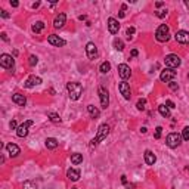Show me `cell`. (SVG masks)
<instances>
[{
	"instance_id": "1",
	"label": "cell",
	"mask_w": 189,
	"mask_h": 189,
	"mask_svg": "<svg viewBox=\"0 0 189 189\" xmlns=\"http://www.w3.org/2000/svg\"><path fill=\"white\" fill-rule=\"evenodd\" d=\"M108 134H110V126H108V124H100L99 129H98V134H96V137L92 139V142H90V145H89L90 149L96 148L103 139H106Z\"/></svg>"
},
{
	"instance_id": "2",
	"label": "cell",
	"mask_w": 189,
	"mask_h": 189,
	"mask_svg": "<svg viewBox=\"0 0 189 189\" xmlns=\"http://www.w3.org/2000/svg\"><path fill=\"white\" fill-rule=\"evenodd\" d=\"M67 90H68V96L71 100H78L81 93H83V86L80 83H76V81H69L67 83Z\"/></svg>"
},
{
	"instance_id": "3",
	"label": "cell",
	"mask_w": 189,
	"mask_h": 189,
	"mask_svg": "<svg viewBox=\"0 0 189 189\" xmlns=\"http://www.w3.org/2000/svg\"><path fill=\"white\" fill-rule=\"evenodd\" d=\"M170 30H168V27H167L166 24H161L158 28H157L155 31V39L158 42H161V43H164V42H168V39H170Z\"/></svg>"
},
{
	"instance_id": "4",
	"label": "cell",
	"mask_w": 189,
	"mask_h": 189,
	"mask_svg": "<svg viewBox=\"0 0 189 189\" xmlns=\"http://www.w3.org/2000/svg\"><path fill=\"white\" fill-rule=\"evenodd\" d=\"M166 143L168 148H171V149H174V148H177L179 145L182 143V134H179V133H170V134H167V137H166Z\"/></svg>"
},
{
	"instance_id": "5",
	"label": "cell",
	"mask_w": 189,
	"mask_h": 189,
	"mask_svg": "<svg viewBox=\"0 0 189 189\" xmlns=\"http://www.w3.org/2000/svg\"><path fill=\"white\" fill-rule=\"evenodd\" d=\"M164 64H166L167 68H171V69H174V68L180 67V64H182V59H180V56L174 55V53H170V55L166 56V59H164Z\"/></svg>"
},
{
	"instance_id": "6",
	"label": "cell",
	"mask_w": 189,
	"mask_h": 189,
	"mask_svg": "<svg viewBox=\"0 0 189 189\" xmlns=\"http://www.w3.org/2000/svg\"><path fill=\"white\" fill-rule=\"evenodd\" d=\"M98 93H99L100 106H102L103 110H106V108H108V105H110V93H108V90L100 86L99 89H98Z\"/></svg>"
},
{
	"instance_id": "7",
	"label": "cell",
	"mask_w": 189,
	"mask_h": 189,
	"mask_svg": "<svg viewBox=\"0 0 189 189\" xmlns=\"http://www.w3.org/2000/svg\"><path fill=\"white\" fill-rule=\"evenodd\" d=\"M0 65L3 68H8V69H13V67H15L13 56L8 55V53H3V55L0 56Z\"/></svg>"
},
{
	"instance_id": "8",
	"label": "cell",
	"mask_w": 189,
	"mask_h": 189,
	"mask_svg": "<svg viewBox=\"0 0 189 189\" xmlns=\"http://www.w3.org/2000/svg\"><path fill=\"white\" fill-rule=\"evenodd\" d=\"M176 77V71L174 69H171V68H166L164 71H161V74H160V80L163 81V83H170V81H173Z\"/></svg>"
},
{
	"instance_id": "9",
	"label": "cell",
	"mask_w": 189,
	"mask_h": 189,
	"mask_svg": "<svg viewBox=\"0 0 189 189\" xmlns=\"http://www.w3.org/2000/svg\"><path fill=\"white\" fill-rule=\"evenodd\" d=\"M34 123L33 120H27V121H24L21 126H18V129H16V136L18 137H25L27 134H28V129L33 126Z\"/></svg>"
},
{
	"instance_id": "10",
	"label": "cell",
	"mask_w": 189,
	"mask_h": 189,
	"mask_svg": "<svg viewBox=\"0 0 189 189\" xmlns=\"http://www.w3.org/2000/svg\"><path fill=\"white\" fill-rule=\"evenodd\" d=\"M118 90H120V93L123 95L124 99L130 100V98H132V90H130V84H129L127 81H121V83L118 84Z\"/></svg>"
},
{
	"instance_id": "11",
	"label": "cell",
	"mask_w": 189,
	"mask_h": 189,
	"mask_svg": "<svg viewBox=\"0 0 189 189\" xmlns=\"http://www.w3.org/2000/svg\"><path fill=\"white\" fill-rule=\"evenodd\" d=\"M174 39L180 45H189V31L180 30V31H177V33L174 34Z\"/></svg>"
},
{
	"instance_id": "12",
	"label": "cell",
	"mask_w": 189,
	"mask_h": 189,
	"mask_svg": "<svg viewBox=\"0 0 189 189\" xmlns=\"http://www.w3.org/2000/svg\"><path fill=\"white\" fill-rule=\"evenodd\" d=\"M47 43L52 46H56V47H61V46L67 45V42H65L64 39H61L59 35H55V34H50V35L47 37Z\"/></svg>"
},
{
	"instance_id": "13",
	"label": "cell",
	"mask_w": 189,
	"mask_h": 189,
	"mask_svg": "<svg viewBox=\"0 0 189 189\" xmlns=\"http://www.w3.org/2000/svg\"><path fill=\"white\" fill-rule=\"evenodd\" d=\"M118 74H120V77L123 78V81H126L127 78L132 76V69H130V67H129L127 64H120V65H118Z\"/></svg>"
},
{
	"instance_id": "14",
	"label": "cell",
	"mask_w": 189,
	"mask_h": 189,
	"mask_svg": "<svg viewBox=\"0 0 189 189\" xmlns=\"http://www.w3.org/2000/svg\"><path fill=\"white\" fill-rule=\"evenodd\" d=\"M86 55H87V58L92 59V61L96 59V56H98V47H96L95 43L89 42V43L86 45Z\"/></svg>"
},
{
	"instance_id": "15",
	"label": "cell",
	"mask_w": 189,
	"mask_h": 189,
	"mask_svg": "<svg viewBox=\"0 0 189 189\" xmlns=\"http://www.w3.org/2000/svg\"><path fill=\"white\" fill-rule=\"evenodd\" d=\"M6 151H8V154L11 158H15V157L19 155V152H21V149H19V146L15 143H8L6 145Z\"/></svg>"
},
{
	"instance_id": "16",
	"label": "cell",
	"mask_w": 189,
	"mask_h": 189,
	"mask_svg": "<svg viewBox=\"0 0 189 189\" xmlns=\"http://www.w3.org/2000/svg\"><path fill=\"white\" fill-rule=\"evenodd\" d=\"M42 83V78L40 77H35V76H31V77H28L25 80V83H24V87H27V89H31L34 86H37V84H40Z\"/></svg>"
},
{
	"instance_id": "17",
	"label": "cell",
	"mask_w": 189,
	"mask_h": 189,
	"mask_svg": "<svg viewBox=\"0 0 189 189\" xmlns=\"http://www.w3.org/2000/svg\"><path fill=\"white\" fill-rule=\"evenodd\" d=\"M108 30H110L111 34H117L120 31V24H118V21L115 18H110L108 19Z\"/></svg>"
},
{
	"instance_id": "18",
	"label": "cell",
	"mask_w": 189,
	"mask_h": 189,
	"mask_svg": "<svg viewBox=\"0 0 189 189\" xmlns=\"http://www.w3.org/2000/svg\"><path fill=\"white\" fill-rule=\"evenodd\" d=\"M65 22H67V15L65 13H59L55 18V21H53V27L55 28H62L65 25Z\"/></svg>"
},
{
	"instance_id": "19",
	"label": "cell",
	"mask_w": 189,
	"mask_h": 189,
	"mask_svg": "<svg viewBox=\"0 0 189 189\" xmlns=\"http://www.w3.org/2000/svg\"><path fill=\"white\" fill-rule=\"evenodd\" d=\"M145 163L148 164V166H154L155 164V161H157V157L155 154L152 152V151H149V149H146L145 151Z\"/></svg>"
},
{
	"instance_id": "20",
	"label": "cell",
	"mask_w": 189,
	"mask_h": 189,
	"mask_svg": "<svg viewBox=\"0 0 189 189\" xmlns=\"http://www.w3.org/2000/svg\"><path fill=\"white\" fill-rule=\"evenodd\" d=\"M12 102H15V103L19 105V106H24V105L27 103V99H25V96L21 95V93H13V95H12Z\"/></svg>"
},
{
	"instance_id": "21",
	"label": "cell",
	"mask_w": 189,
	"mask_h": 189,
	"mask_svg": "<svg viewBox=\"0 0 189 189\" xmlns=\"http://www.w3.org/2000/svg\"><path fill=\"white\" fill-rule=\"evenodd\" d=\"M67 177L69 180H73V182H77L78 179H80V171L78 170H74V168H69L67 171Z\"/></svg>"
},
{
	"instance_id": "22",
	"label": "cell",
	"mask_w": 189,
	"mask_h": 189,
	"mask_svg": "<svg viewBox=\"0 0 189 189\" xmlns=\"http://www.w3.org/2000/svg\"><path fill=\"white\" fill-rule=\"evenodd\" d=\"M87 111H89V114H90V117L92 118H99V115H100V111L95 106V105H87Z\"/></svg>"
},
{
	"instance_id": "23",
	"label": "cell",
	"mask_w": 189,
	"mask_h": 189,
	"mask_svg": "<svg viewBox=\"0 0 189 189\" xmlns=\"http://www.w3.org/2000/svg\"><path fill=\"white\" fill-rule=\"evenodd\" d=\"M45 145H46V148H47V149H55V148H58L59 142L56 140L55 137H47V139H46V142H45Z\"/></svg>"
},
{
	"instance_id": "24",
	"label": "cell",
	"mask_w": 189,
	"mask_h": 189,
	"mask_svg": "<svg viewBox=\"0 0 189 189\" xmlns=\"http://www.w3.org/2000/svg\"><path fill=\"white\" fill-rule=\"evenodd\" d=\"M71 163H73V164H76V166L81 164V163H83V155H81V154H78V152H76V154H71Z\"/></svg>"
},
{
	"instance_id": "25",
	"label": "cell",
	"mask_w": 189,
	"mask_h": 189,
	"mask_svg": "<svg viewBox=\"0 0 189 189\" xmlns=\"http://www.w3.org/2000/svg\"><path fill=\"white\" fill-rule=\"evenodd\" d=\"M158 112H160L164 118H168V117H170V108L166 106V105H160V106H158Z\"/></svg>"
},
{
	"instance_id": "26",
	"label": "cell",
	"mask_w": 189,
	"mask_h": 189,
	"mask_svg": "<svg viewBox=\"0 0 189 189\" xmlns=\"http://www.w3.org/2000/svg\"><path fill=\"white\" fill-rule=\"evenodd\" d=\"M43 30H45V22L37 21V22L33 24V31H34V33H42Z\"/></svg>"
},
{
	"instance_id": "27",
	"label": "cell",
	"mask_w": 189,
	"mask_h": 189,
	"mask_svg": "<svg viewBox=\"0 0 189 189\" xmlns=\"http://www.w3.org/2000/svg\"><path fill=\"white\" fill-rule=\"evenodd\" d=\"M47 117H49V120H50V121L56 123V124L62 121V118H61V117H59V114H56V112H47Z\"/></svg>"
},
{
	"instance_id": "28",
	"label": "cell",
	"mask_w": 189,
	"mask_h": 189,
	"mask_svg": "<svg viewBox=\"0 0 189 189\" xmlns=\"http://www.w3.org/2000/svg\"><path fill=\"white\" fill-rule=\"evenodd\" d=\"M110 69H111V64L110 62H102L99 67V71L102 74H106V73H110Z\"/></svg>"
},
{
	"instance_id": "29",
	"label": "cell",
	"mask_w": 189,
	"mask_h": 189,
	"mask_svg": "<svg viewBox=\"0 0 189 189\" xmlns=\"http://www.w3.org/2000/svg\"><path fill=\"white\" fill-rule=\"evenodd\" d=\"M22 189H37V185L34 183L33 180H27V182H24Z\"/></svg>"
},
{
	"instance_id": "30",
	"label": "cell",
	"mask_w": 189,
	"mask_h": 189,
	"mask_svg": "<svg viewBox=\"0 0 189 189\" xmlns=\"http://www.w3.org/2000/svg\"><path fill=\"white\" fill-rule=\"evenodd\" d=\"M114 47H115L117 50L121 52L123 49H124V43H123V40H120V39H114Z\"/></svg>"
},
{
	"instance_id": "31",
	"label": "cell",
	"mask_w": 189,
	"mask_h": 189,
	"mask_svg": "<svg viewBox=\"0 0 189 189\" xmlns=\"http://www.w3.org/2000/svg\"><path fill=\"white\" fill-rule=\"evenodd\" d=\"M145 105H146V99H139V100H137V105H136V106H137V110H139V111H143Z\"/></svg>"
},
{
	"instance_id": "32",
	"label": "cell",
	"mask_w": 189,
	"mask_h": 189,
	"mask_svg": "<svg viewBox=\"0 0 189 189\" xmlns=\"http://www.w3.org/2000/svg\"><path fill=\"white\" fill-rule=\"evenodd\" d=\"M37 62H39V58H37V56L31 55L30 58H28V64H30L31 67H34V65H37Z\"/></svg>"
},
{
	"instance_id": "33",
	"label": "cell",
	"mask_w": 189,
	"mask_h": 189,
	"mask_svg": "<svg viewBox=\"0 0 189 189\" xmlns=\"http://www.w3.org/2000/svg\"><path fill=\"white\" fill-rule=\"evenodd\" d=\"M182 139H183V140H189V126L183 129V132H182Z\"/></svg>"
},
{
	"instance_id": "34",
	"label": "cell",
	"mask_w": 189,
	"mask_h": 189,
	"mask_svg": "<svg viewBox=\"0 0 189 189\" xmlns=\"http://www.w3.org/2000/svg\"><path fill=\"white\" fill-rule=\"evenodd\" d=\"M161 133H163V127H161V126H158V127L155 129L154 137H155V139H160V137H161Z\"/></svg>"
},
{
	"instance_id": "35",
	"label": "cell",
	"mask_w": 189,
	"mask_h": 189,
	"mask_svg": "<svg viewBox=\"0 0 189 189\" xmlns=\"http://www.w3.org/2000/svg\"><path fill=\"white\" fill-rule=\"evenodd\" d=\"M167 13H168V11H167V9H163V11H158L155 15L158 16V18H166Z\"/></svg>"
},
{
	"instance_id": "36",
	"label": "cell",
	"mask_w": 189,
	"mask_h": 189,
	"mask_svg": "<svg viewBox=\"0 0 189 189\" xmlns=\"http://www.w3.org/2000/svg\"><path fill=\"white\" fill-rule=\"evenodd\" d=\"M134 31H136V30H134V27H129V28H127V31H126V33H127V35H129V39H130V37L134 34Z\"/></svg>"
},
{
	"instance_id": "37",
	"label": "cell",
	"mask_w": 189,
	"mask_h": 189,
	"mask_svg": "<svg viewBox=\"0 0 189 189\" xmlns=\"http://www.w3.org/2000/svg\"><path fill=\"white\" fill-rule=\"evenodd\" d=\"M0 16H2V18H5V19H8V18H9L11 15H9L8 12L5 11V9H2V11H0Z\"/></svg>"
},
{
	"instance_id": "38",
	"label": "cell",
	"mask_w": 189,
	"mask_h": 189,
	"mask_svg": "<svg viewBox=\"0 0 189 189\" xmlns=\"http://www.w3.org/2000/svg\"><path fill=\"white\" fill-rule=\"evenodd\" d=\"M168 86H170V89H171V90H177L179 89L177 83H174V81H170V83H168Z\"/></svg>"
},
{
	"instance_id": "39",
	"label": "cell",
	"mask_w": 189,
	"mask_h": 189,
	"mask_svg": "<svg viewBox=\"0 0 189 189\" xmlns=\"http://www.w3.org/2000/svg\"><path fill=\"white\" fill-rule=\"evenodd\" d=\"M166 105L170 108V110H173V108H174V102H173V100H166Z\"/></svg>"
},
{
	"instance_id": "40",
	"label": "cell",
	"mask_w": 189,
	"mask_h": 189,
	"mask_svg": "<svg viewBox=\"0 0 189 189\" xmlns=\"http://www.w3.org/2000/svg\"><path fill=\"white\" fill-rule=\"evenodd\" d=\"M9 127H11L12 130H15V129H18V126H16V121H15V120H12V121L9 123Z\"/></svg>"
},
{
	"instance_id": "41",
	"label": "cell",
	"mask_w": 189,
	"mask_h": 189,
	"mask_svg": "<svg viewBox=\"0 0 189 189\" xmlns=\"http://www.w3.org/2000/svg\"><path fill=\"white\" fill-rule=\"evenodd\" d=\"M11 6H12V8H18V6H19V2L13 0V2H11Z\"/></svg>"
},
{
	"instance_id": "42",
	"label": "cell",
	"mask_w": 189,
	"mask_h": 189,
	"mask_svg": "<svg viewBox=\"0 0 189 189\" xmlns=\"http://www.w3.org/2000/svg\"><path fill=\"white\" fill-rule=\"evenodd\" d=\"M0 35H2V39H3L5 42H9V37H8V34H6V33H2Z\"/></svg>"
},
{
	"instance_id": "43",
	"label": "cell",
	"mask_w": 189,
	"mask_h": 189,
	"mask_svg": "<svg viewBox=\"0 0 189 189\" xmlns=\"http://www.w3.org/2000/svg\"><path fill=\"white\" fill-rule=\"evenodd\" d=\"M130 55L133 56V58H134V56H137V55H139V52H137V49H133V50L130 52Z\"/></svg>"
},
{
	"instance_id": "44",
	"label": "cell",
	"mask_w": 189,
	"mask_h": 189,
	"mask_svg": "<svg viewBox=\"0 0 189 189\" xmlns=\"http://www.w3.org/2000/svg\"><path fill=\"white\" fill-rule=\"evenodd\" d=\"M121 182L124 185H127V177H126V176H121Z\"/></svg>"
},
{
	"instance_id": "45",
	"label": "cell",
	"mask_w": 189,
	"mask_h": 189,
	"mask_svg": "<svg viewBox=\"0 0 189 189\" xmlns=\"http://www.w3.org/2000/svg\"><path fill=\"white\" fill-rule=\"evenodd\" d=\"M163 5H164V3H163V2H157V3H155V6H157V8H161V6H163Z\"/></svg>"
},
{
	"instance_id": "46",
	"label": "cell",
	"mask_w": 189,
	"mask_h": 189,
	"mask_svg": "<svg viewBox=\"0 0 189 189\" xmlns=\"http://www.w3.org/2000/svg\"><path fill=\"white\" fill-rule=\"evenodd\" d=\"M40 6V2H35V3H33V8L35 9V8H39Z\"/></svg>"
},
{
	"instance_id": "47",
	"label": "cell",
	"mask_w": 189,
	"mask_h": 189,
	"mask_svg": "<svg viewBox=\"0 0 189 189\" xmlns=\"http://www.w3.org/2000/svg\"><path fill=\"white\" fill-rule=\"evenodd\" d=\"M78 19H80V21H84V19H86V15H80Z\"/></svg>"
},
{
	"instance_id": "48",
	"label": "cell",
	"mask_w": 189,
	"mask_h": 189,
	"mask_svg": "<svg viewBox=\"0 0 189 189\" xmlns=\"http://www.w3.org/2000/svg\"><path fill=\"white\" fill-rule=\"evenodd\" d=\"M126 188H127V189H133L134 186H133V185H126Z\"/></svg>"
},
{
	"instance_id": "49",
	"label": "cell",
	"mask_w": 189,
	"mask_h": 189,
	"mask_svg": "<svg viewBox=\"0 0 189 189\" xmlns=\"http://www.w3.org/2000/svg\"><path fill=\"white\" fill-rule=\"evenodd\" d=\"M185 6H186V8H189V0H185Z\"/></svg>"
},
{
	"instance_id": "50",
	"label": "cell",
	"mask_w": 189,
	"mask_h": 189,
	"mask_svg": "<svg viewBox=\"0 0 189 189\" xmlns=\"http://www.w3.org/2000/svg\"><path fill=\"white\" fill-rule=\"evenodd\" d=\"M73 189H77V188H73Z\"/></svg>"
}]
</instances>
